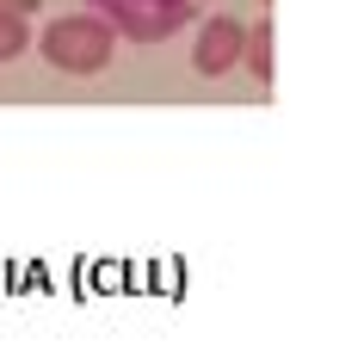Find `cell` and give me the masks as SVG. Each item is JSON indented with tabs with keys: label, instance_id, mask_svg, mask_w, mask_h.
Returning a JSON list of instances; mask_svg holds the SVG:
<instances>
[{
	"label": "cell",
	"instance_id": "1",
	"mask_svg": "<svg viewBox=\"0 0 364 364\" xmlns=\"http://www.w3.org/2000/svg\"><path fill=\"white\" fill-rule=\"evenodd\" d=\"M117 50V25L105 13H62L43 25V62L62 75H99Z\"/></svg>",
	"mask_w": 364,
	"mask_h": 364
},
{
	"label": "cell",
	"instance_id": "2",
	"mask_svg": "<svg viewBox=\"0 0 364 364\" xmlns=\"http://www.w3.org/2000/svg\"><path fill=\"white\" fill-rule=\"evenodd\" d=\"M192 13H198L192 0H112L105 6V19L136 43H161L167 31H179V25L192 19Z\"/></svg>",
	"mask_w": 364,
	"mask_h": 364
},
{
	"label": "cell",
	"instance_id": "3",
	"mask_svg": "<svg viewBox=\"0 0 364 364\" xmlns=\"http://www.w3.org/2000/svg\"><path fill=\"white\" fill-rule=\"evenodd\" d=\"M241 50H247V25L229 19V13H216V19H204V31L192 43V68L216 80V75H229L235 62H241Z\"/></svg>",
	"mask_w": 364,
	"mask_h": 364
},
{
	"label": "cell",
	"instance_id": "4",
	"mask_svg": "<svg viewBox=\"0 0 364 364\" xmlns=\"http://www.w3.org/2000/svg\"><path fill=\"white\" fill-rule=\"evenodd\" d=\"M253 80H272V25H247V50H241Z\"/></svg>",
	"mask_w": 364,
	"mask_h": 364
},
{
	"label": "cell",
	"instance_id": "5",
	"mask_svg": "<svg viewBox=\"0 0 364 364\" xmlns=\"http://www.w3.org/2000/svg\"><path fill=\"white\" fill-rule=\"evenodd\" d=\"M25 43H31V25H25V13H6V6H0V62L25 56Z\"/></svg>",
	"mask_w": 364,
	"mask_h": 364
},
{
	"label": "cell",
	"instance_id": "6",
	"mask_svg": "<svg viewBox=\"0 0 364 364\" xmlns=\"http://www.w3.org/2000/svg\"><path fill=\"white\" fill-rule=\"evenodd\" d=\"M0 6H6V13H25V19H31V13H38L43 0H0Z\"/></svg>",
	"mask_w": 364,
	"mask_h": 364
}]
</instances>
